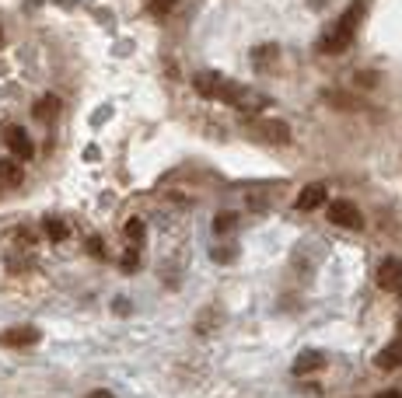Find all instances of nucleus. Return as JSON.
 Masks as SVG:
<instances>
[{
	"mask_svg": "<svg viewBox=\"0 0 402 398\" xmlns=\"http://www.w3.org/2000/svg\"><path fill=\"white\" fill-rule=\"evenodd\" d=\"M192 84L203 98H214V102H224V105H234V108H259L263 105V98H256L249 88L227 81L221 73H196Z\"/></svg>",
	"mask_w": 402,
	"mask_h": 398,
	"instance_id": "f257e3e1",
	"label": "nucleus"
},
{
	"mask_svg": "<svg viewBox=\"0 0 402 398\" xmlns=\"http://www.w3.org/2000/svg\"><path fill=\"white\" fill-rule=\"evenodd\" d=\"M357 21H360V4H353V8H346L343 11V18L318 38V49L322 53H329V56H336V53H343L350 43H353V32H357Z\"/></svg>",
	"mask_w": 402,
	"mask_h": 398,
	"instance_id": "f03ea898",
	"label": "nucleus"
},
{
	"mask_svg": "<svg viewBox=\"0 0 402 398\" xmlns=\"http://www.w3.org/2000/svg\"><path fill=\"white\" fill-rule=\"evenodd\" d=\"M329 220L336 227H346V231H360V227H364V217H360V210L350 203V199H333V203H329Z\"/></svg>",
	"mask_w": 402,
	"mask_h": 398,
	"instance_id": "7ed1b4c3",
	"label": "nucleus"
},
{
	"mask_svg": "<svg viewBox=\"0 0 402 398\" xmlns=\"http://www.w3.org/2000/svg\"><path fill=\"white\" fill-rule=\"evenodd\" d=\"M326 199H329V185L326 182H311V185H304L301 192H298V210L301 213H311V210H318V207H326Z\"/></svg>",
	"mask_w": 402,
	"mask_h": 398,
	"instance_id": "20e7f679",
	"label": "nucleus"
},
{
	"mask_svg": "<svg viewBox=\"0 0 402 398\" xmlns=\"http://www.w3.org/2000/svg\"><path fill=\"white\" fill-rule=\"evenodd\" d=\"M4 143H8V150L14 154V161H28V157L35 154V147H32L28 133H25V130H18V126H8V130H4Z\"/></svg>",
	"mask_w": 402,
	"mask_h": 398,
	"instance_id": "39448f33",
	"label": "nucleus"
},
{
	"mask_svg": "<svg viewBox=\"0 0 402 398\" xmlns=\"http://www.w3.org/2000/svg\"><path fill=\"white\" fill-rule=\"evenodd\" d=\"M378 287L381 290H392V294H399L402 290V262L399 259H385L381 266H378Z\"/></svg>",
	"mask_w": 402,
	"mask_h": 398,
	"instance_id": "423d86ee",
	"label": "nucleus"
},
{
	"mask_svg": "<svg viewBox=\"0 0 402 398\" xmlns=\"http://www.w3.org/2000/svg\"><path fill=\"white\" fill-rule=\"evenodd\" d=\"M38 342V332L32 329V325H25V329H11V332H0V346H14V349H21V346H35Z\"/></svg>",
	"mask_w": 402,
	"mask_h": 398,
	"instance_id": "0eeeda50",
	"label": "nucleus"
},
{
	"mask_svg": "<svg viewBox=\"0 0 402 398\" xmlns=\"http://www.w3.org/2000/svg\"><path fill=\"white\" fill-rule=\"evenodd\" d=\"M259 133H263V140H273V143H291V130H287V123H280V119H263Z\"/></svg>",
	"mask_w": 402,
	"mask_h": 398,
	"instance_id": "6e6552de",
	"label": "nucleus"
},
{
	"mask_svg": "<svg viewBox=\"0 0 402 398\" xmlns=\"http://www.w3.org/2000/svg\"><path fill=\"white\" fill-rule=\"evenodd\" d=\"M375 364H378L381 371H395V367H402V339L388 342V346L375 356Z\"/></svg>",
	"mask_w": 402,
	"mask_h": 398,
	"instance_id": "1a4fd4ad",
	"label": "nucleus"
},
{
	"mask_svg": "<svg viewBox=\"0 0 402 398\" xmlns=\"http://www.w3.org/2000/svg\"><path fill=\"white\" fill-rule=\"evenodd\" d=\"M318 367H326V356H322V353H301L298 360H294V374H298V377L315 374Z\"/></svg>",
	"mask_w": 402,
	"mask_h": 398,
	"instance_id": "9d476101",
	"label": "nucleus"
},
{
	"mask_svg": "<svg viewBox=\"0 0 402 398\" xmlns=\"http://www.w3.org/2000/svg\"><path fill=\"white\" fill-rule=\"evenodd\" d=\"M21 185V165L18 161H0V189Z\"/></svg>",
	"mask_w": 402,
	"mask_h": 398,
	"instance_id": "9b49d317",
	"label": "nucleus"
},
{
	"mask_svg": "<svg viewBox=\"0 0 402 398\" xmlns=\"http://www.w3.org/2000/svg\"><path fill=\"white\" fill-rule=\"evenodd\" d=\"M56 112H60V98H53V95L35 102V119H53Z\"/></svg>",
	"mask_w": 402,
	"mask_h": 398,
	"instance_id": "f8f14e48",
	"label": "nucleus"
},
{
	"mask_svg": "<svg viewBox=\"0 0 402 398\" xmlns=\"http://www.w3.org/2000/svg\"><path fill=\"white\" fill-rule=\"evenodd\" d=\"M126 242H130L133 248L144 245V224H140V220H130V224H126Z\"/></svg>",
	"mask_w": 402,
	"mask_h": 398,
	"instance_id": "ddd939ff",
	"label": "nucleus"
},
{
	"mask_svg": "<svg viewBox=\"0 0 402 398\" xmlns=\"http://www.w3.org/2000/svg\"><path fill=\"white\" fill-rule=\"evenodd\" d=\"M238 227V213H221L217 220H214V234H227V231H234Z\"/></svg>",
	"mask_w": 402,
	"mask_h": 398,
	"instance_id": "4468645a",
	"label": "nucleus"
},
{
	"mask_svg": "<svg viewBox=\"0 0 402 398\" xmlns=\"http://www.w3.org/2000/svg\"><path fill=\"white\" fill-rule=\"evenodd\" d=\"M172 8H175V0H147V11H150L154 18H165Z\"/></svg>",
	"mask_w": 402,
	"mask_h": 398,
	"instance_id": "2eb2a0df",
	"label": "nucleus"
},
{
	"mask_svg": "<svg viewBox=\"0 0 402 398\" xmlns=\"http://www.w3.org/2000/svg\"><path fill=\"white\" fill-rule=\"evenodd\" d=\"M46 234L53 237V242H67V224H60V220H46Z\"/></svg>",
	"mask_w": 402,
	"mask_h": 398,
	"instance_id": "dca6fc26",
	"label": "nucleus"
},
{
	"mask_svg": "<svg viewBox=\"0 0 402 398\" xmlns=\"http://www.w3.org/2000/svg\"><path fill=\"white\" fill-rule=\"evenodd\" d=\"M88 252H91V255H102V245H98V237H91V242H88Z\"/></svg>",
	"mask_w": 402,
	"mask_h": 398,
	"instance_id": "f3484780",
	"label": "nucleus"
},
{
	"mask_svg": "<svg viewBox=\"0 0 402 398\" xmlns=\"http://www.w3.org/2000/svg\"><path fill=\"white\" fill-rule=\"evenodd\" d=\"M88 398H115V395H109V391H91Z\"/></svg>",
	"mask_w": 402,
	"mask_h": 398,
	"instance_id": "a211bd4d",
	"label": "nucleus"
},
{
	"mask_svg": "<svg viewBox=\"0 0 402 398\" xmlns=\"http://www.w3.org/2000/svg\"><path fill=\"white\" fill-rule=\"evenodd\" d=\"M381 398H402V395H395V391H388V395H381Z\"/></svg>",
	"mask_w": 402,
	"mask_h": 398,
	"instance_id": "6ab92c4d",
	"label": "nucleus"
},
{
	"mask_svg": "<svg viewBox=\"0 0 402 398\" xmlns=\"http://www.w3.org/2000/svg\"><path fill=\"white\" fill-rule=\"evenodd\" d=\"M0 43H4V32H0Z\"/></svg>",
	"mask_w": 402,
	"mask_h": 398,
	"instance_id": "aec40b11",
	"label": "nucleus"
}]
</instances>
